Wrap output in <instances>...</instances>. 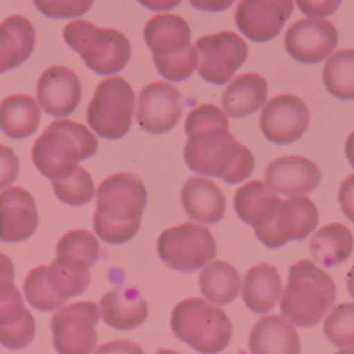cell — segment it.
Segmentation results:
<instances>
[{
	"mask_svg": "<svg viewBox=\"0 0 354 354\" xmlns=\"http://www.w3.org/2000/svg\"><path fill=\"white\" fill-rule=\"evenodd\" d=\"M19 173V159L10 147L0 145V189L14 183Z\"/></svg>",
	"mask_w": 354,
	"mask_h": 354,
	"instance_id": "d590c367",
	"label": "cell"
},
{
	"mask_svg": "<svg viewBox=\"0 0 354 354\" xmlns=\"http://www.w3.org/2000/svg\"><path fill=\"white\" fill-rule=\"evenodd\" d=\"M339 202L345 216L354 223V174L346 178L342 183L339 192Z\"/></svg>",
	"mask_w": 354,
	"mask_h": 354,
	"instance_id": "74e56055",
	"label": "cell"
},
{
	"mask_svg": "<svg viewBox=\"0 0 354 354\" xmlns=\"http://www.w3.org/2000/svg\"><path fill=\"white\" fill-rule=\"evenodd\" d=\"M353 248V234L343 223H329L316 232L310 240L313 258L326 268L345 262L351 256Z\"/></svg>",
	"mask_w": 354,
	"mask_h": 354,
	"instance_id": "f546056e",
	"label": "cell"
},
{
	"mask_svg": "<svg viewBox=\"0 0 354 354\" xmlns=\"http://www.w3.org/2000/svg\"><path fill=\"white\" fill-rule=\"evenodd\" d=\"M14 281L13 261L0 252V344L10 350H21L34 341L36 322Z\"/></svg>",
	"mask_w": 354,
	"mask_h": 354,
	"instance_id": "8fae6325",
	"label": "cell"
},
{
	"mask_svg": "<svg viewBox=\"0 0 354 354\" xmlns=\"http://www.w3.org/2000/svg\"><path fill=\"white\" fill-rule=\"evenodd\" d=\"M174 335L202 354H217L229 346L233 327L221 308L200 297L182 300L171 317Z\"/></svg>",
	"mask_w": 354,
	"mask_h": 354,
	"instance_id": "52a82bcc",
	"label": "cell"
},
{
	"mask_svg": "<svg viewBox=\"0 0 354 354\" xmlns=\"http://www.w3.org/2000/svg\"><path fill=\"white\" fill-rule=\"evenodd\" d=\"M162 262L179 272H194L216 257V242L206 227L183 223L165 230L157 240Z\"/></svg>",
	"mask_w": 354,
	"mask_h": 354,
	"instance_id": "30bf717a",
	"label": "cell"
},
{
	"mask_svg": "<svg viewBox=\"0 0 354 354\" xmlns=\"http://www.w3.org/2000/svg\"><path fill=\"white\" fill-rule=\"evenodd\" d=\"M95 354H145V352L136 342L120 339L103 344Z\"/></svg>",
	"mask_w": 354,
	"mask_h": 354,
	"instance_id": "8d00e7d4",
	"label": "cell"
},
{
	"mask_svg": "<svg viewBox=\"0 0 354 354\" xmlns=\"http://www.w3.org/2000/svg\"><path fill=\"white\" fill-rule=\"evenodd\" d=\"M97 150L98 140L84 124L59 120L35 142L32 158L39 171L53 182L71 175L80 161L94 156Z\"/></svg>",
	"mask_w": 354,
	"mask_h": 354,
	"instance_id": "277c9868",
	"label": "cell"
},
{
	"mask_svg": "<svg viewBox=\"0 0 354 354\" xmlns=\"http://www.w3.org/2000/svg\"><path fill=\"white\" fill-rule=\"evenodd\" d=\"M38 225L36 203L28 190L12 187L0 194V241H26Z\"/></svg>",
	"mask_w": 354,
	"mask_h": 354,
	"instance_id": "ffe728a7",
	"label": "cell"
},
{
	"mask_svg": "<svg viewBox=\"0 0 354 354\" xmlns=\"http://www.w3.org/2000/svg\"><path fill=\"white\" fill-rule=\"evenodd\" d=\"M310 125L306 103L294 95H281L271 99L260 117L263 136L277 145H289L299 140Z\"/></svg>",
	"mask_w": 354,
	"mask_h": 354,
	"instance_id": "9a60e30c",
	"label": "cell"
},
{
	"mask_svg": "<svg viewBox=\"0 0 354 354\" xmlns=\"http://www.w3.org/2000/svg\"><path fill=\"white\" fill-rule=\"evenodd\" d=\"M184 159L192 171L225 183L239 184L252 175V152L230 133L227 115L213 104L201 105L186 118Z\"/></svg>",
	"mask_w": 354,
	"mask_h": 354,
	"instance_id": "6da1fadb",
	"label": "cell"
},
{
	"mask_svg": "<svg viewBox=\"0 0 354 354\" xmlns=\"http://www.w3.org/2000/svg\"><path fill=\"white\" fill-rule=\"evenodd\" d=\"M283 291L281 275L267 263L250 267L243 279L242 298L248 310L264 314L274 308Z\"/></svg>",
	"mask_w": 354,
	"mask_h": 354,
	"instance_id": "4316f807",
	"label": "cell"
},
{
	"mask_svg": "<svg viewBox=\"0 0 354 354\" xmlns=\"http://www.w3.org/2000/svg\"><path fill=\"white\" fill-rule=\"evenodd\" d=\"M335 296L333 277L312 261L301 260L290 267L279 310L297 326H316L335 304Z\"/></svg>",
	"mask_w": 354,
	"mask_h": 354,
	"instance_id": "5b68a950",
	"label": "cell"
},
{
	"mask_svg": "<svg viewBox=\"0 0 354 354\" xmlns=\"http://www.w3.org/2000/svg\"><path fill=\"white\" fill-rule=\"evenodd\" d=\"M281 198L264 182H248L234 196V208L238 216L252 225L254 234L268 227L274 221Z\"/></svg>",
	"mask_w": 354,
	"mask_h": 354,
	"instance_id": "7402d4cb",
	"label": "cell"
},
{
	"mask_svg": "<svg viewBox=\"0 0 354 354\" xmlns=\"http://www.w3.org/2000/svg\"><path fill=\"white\" fill-rule=\"evenodd\" d=\"M101 315L109 326L130 330L140 326L148 318V304L133 287L115 288L100 300Z\"/></svg>",
	"mask_w": 354,
	"mask_h": 354,
	"instance_id": "d4e9b609",
	"label": "cell"
},
{
	"mask_svg": "<svg viewBox=\"0 0 354 354\" xmlns=\"http://www.w3.org/2000/svg\"><path fill=\"white\" fill-rule=\"evenodd\" d=\"M194 47L198 53V74L216 86L229 82L248 55V45L233 32L201 37Z\"/></svg>",
	"mask_w": 354,
	"mask_h": 354,
	"instance_id": "4fadbf2b",
	"label": "cell"
},
{
	"mask_svg": "<svg viewBox=\"0 0 354 354\" xmlns=\"http://www.w3.org/2000/svg\"><path fill=\"white\" fill-rule=\"evenodd\" d=\"M99 308L93 301L74 302L51 319L53 343L59 354H91L98 343Z\"/></svg>",
	"mask_w": 354,
	"mask_h": 354,
	"instance_id": "7c38bea8",
	"label": "cell"
},
{
	"mask_svg": "<svg viewBox=\"0 0 354 354\" xmlns=\"http://www.w3.org/2000/svg\"><path fill=\"white\" fill-rule=\"evenodd\" d=\"M323 82L329 94L341 100L354 99V50L337 51L323 68Z\"/></svg>",
	"mask_w": 354,
	"mask_h": 354,
	"instance_id": "1f68e13d",
	"label": "cell"
},
{
	"mask_svg": "<svg viewBox=\"0 0 354 354\" xmlns=\"http://www.w3.org/2000/svg\"><path fill=\"white\" fill-rule=\"evenodd\" d=\"M36 30L28 18L15 15L0 24V74L19 67L32 55Z\"/></svg>",
	"mask_w": 354,
	"mask_h": 354,
	"instance_id": "484cf974",
	"label": "cell"
},
{
	"mask_svg": "<svg viewBox=\"0 0 354 354\" xmlns=\"http://www.w3.org/2000/svg\"><path fill=\"white\" fill-rule=\"evenodd\" d=\"M184 210L192 221L215 225L225 216L227 202L221 188L211 180L192 177L181 192Z\"/></svg>",
	"mask_w": 354,
	"mask_h": 354,
	"instance_id": "cb8c5ba5",
	"label": "cell"
},
{
	"mask_svg": "<svg viewBox=\"0 0 354 354\" xmlns=\"http://www.w3.org/2000/svg\"><path fill=\"white\" fill-rule=\"evenodd\" d=\"M266 184L274 192L298 198L314 192L321 182V171L310 159L286 156L269 163L265 171Z\"/></svg>",
	"mask_w": 354,
	"mask_h": 354,
	"instance_id": "44dd1931",
	"label": "cell"
},
{
	"mask_svg": "<svg viewBox=\"0 0 354 354\" xmlns=\"http://www.w3.org/2000/svg\"><path fill=\"white\" fill-rule=\"evenodd\" d=\"M155 354H180L179 352L175 351V350L162 349L159 350Z\"/></svg>",
	"mask_w": 354,
	"mask_h": 354,
	"instance_id": "b9f144b4",
	"label": "cell"
},
{
	"mask_svg": "<svg viewBox=\"0 0 354 354\" xmlns=\"http://www.w3.org/2000/svg\"><path fill=\"white\" fill-rule=\"evenodd\" d=\"M293 10L291 0H244L236 10V24L248 40L268 42L281 32Z\"/></svg>",
	"mask_w": 354,
	"mask_h": 354,
	"instance_id": "ac0fdd59",
	"label": "cell"
},
{
	"mask_svg": "<svg viewBox=\"0 0 354 354\" xmlns=\"http://www.w3.org/2000/svg\"><path fill=\"white\" fill-rule=\"evenodd\" d=\"M337 32L324 19H301L292 24L285 34L288 55L301 64H318L331 55L337 45Z\"/></svg>",
	"mask_w": 354,
	"mask_h": 354,
	"instance_id": "e0dca14e",
	"label": "cell"
},
{
	"mask_svg": "<svg viewBox=\"0 0 354 354\" xmlns=\"http://www.w3.org/2000/svg\"><path fill=\"white\" fill-rule=\"evenodd\" d=\"M92 5L93 1H35L37 9L53 19L84 15Z\"/></svg>",
	"mask_w": 354,
	"mask_h": 354,
	"instance_id": "e575fe53",
	"label": "cell"
},
{
	"mask_svg": "<svg viewBox=\"0 0 354 354\" xmlns=\"http://www.w3.org/2000/svg\"><path fill=\"white\" fill-rule=\"evenodd\" d=\"M335 354H354V348H348V349L341 350Z\"/></svg>",
	"mask_w": 354,
	"mask_h": 354,
	"instance_id": "7bdbcfd3",
	"label": "cell"
},
{
	"mask_svg": "<svg viewBox=\"0 0 354 354\" xmlns=\"http://www.w3.org/2000/svg\"><path fill=\"white\" fill-rule=\"evenodd\" d=\"M345 152L350 165L354 169V131L348 136L347 140H346Z\"/></svg>",
	"mask_w": 354,
	"mask_h": 354,
	"instance_id": "ab89813d",
	"label": "cell"
},
{
	"mask_svg": "<svg viewBox=\"0 0 354 354\" xmlns=\"http://www.w3.org/2000/svg\"><path fill=\"white\" fill-rule=\"evenodd\" d=\"M53 187L57 198L69 206H84L94 198V181L84 167H78L68 177L53 181Z\"/></svg>",
	"mask_w": 354,
	"mask_h": 354,
	"instance_id": "d6a6232c",
	"label": "cell"
},
{
	"mask_svg": "<svg viewBox=\"0 0 354 354\" xmlns=\"http://www.w3.org/2000/svg\"><path fill=\"white\" fill-rule=\"evenodd\" d=\"M323 330L337 347L354 346V302L335 306L325 318Z\"/></svg>",
	"mask_w": 354,
	"mask_h": 354,
	"instance_id": "836d02e7",
	"label": "cell"
},
{
	"mask_svg": "<svg viewBox=\"0 0 354 354\" xmlns=\"http://www.w3.org/2000/svg\"><path fill=\"white\" fill-rule=\"evenodd\" d=\"M182 113L181 93L175 86L156 82L140 91L136 121L149 133L171 131L179 123Z\"/></svg>",
	"mask_w": 354,
	"mask_h": 354,
	"instance_id": "2e32d148",
	"label": "cell"
},
{
	"mask_svg": "<svg viewBox=\"0 0 354 354\" xmlns=\"http://www.w3.org/2000/svg\"><path fill=\"white\" fill-rule=\"evenodd\" d=\"M347 289L349 295L354 299V265L347 274Z\"/></svg>",
	"mask_w": 354,
	"mask_h": 354,
	"instance_id": "60d3db41",
	"label": "cell"
},
{
	"mask_svg": "<svg viewBox=\"0 0 354 354\" xmlns=\"http://www.w3.org/2000/svg\"><path fill=\"white\" fill-rule=\"evenodd\" d=\"M298 7L308 16H328L335 12L341 1H297Z\"/></svg>",
	"mask_w": 354,
	"mask_h": 354,
	"instance_id": "f35d334b",
	"label": "cell"
},
{
	"mask_svg": "<svg viewBox=\"0 0 354 354\" xmlns=\"http://www.w3.org/2000/svg\"><path fill=\"white\" fill-rule=\"evenodd\" d=\"M64 40L82 57L88 69L99 75L123 71L131 55L125 35L111 28H100L86 20L70 22Z\"/></svg>",
	"mask_w": 354,
	"mask_h": 354,
	"instance_id": "ba28073f",
	"label": "cell"
},
{
	"mask_svg": "<svg viewBox=\"0 0 354 354\" xmlns=\"http://www.w3.org/2000/svg\"><path fill=\"white\" fill-rule=\"evenodd\" d=\"M190 35L186 20L171 14L154 16L145 26V42L152 53L155 67L169 82L188 80L198 67V53Z\"/></svg>",
	"mask_w": 354,
	"mask_h": 354,
	"instance_id": "8992f818",
	"label": "cell"
},
{
	"mask_svg": "<svg viewBox=\"0 0 354 354\" xmlns=\"http://www.w3.org/2000/svg\"><path fill=\"white\" fill-rule=\"evenodd\" d=\"M41 111L36 100L26 95H12L0 103V130L13 140H24L36 133Z\"/></svg>",
	"mask_w": 354,
	"mask_h": 354,
	"instance_id": "f1b7e54d",
	"label": "cell"
},
{
	"mask_svg": "<svg viewBox=\"0 0 354 354\" xmlns=\"http://www.w3.org/2000/svg\"><path fill=\"white\" fill-rule=\"evenodd\" d=\"M248 347L250 354H300L301 350L297 330L279 315H268L257 321Z\"/></svg>",
	"mask_w": 354,
	"mask_h": 354,
	"instance_id": "603a6c76",
	"label": "cell"
},
{
	"mask_svg": "<svg viewBox=\"0 0 354 354\" xmlns=\"http://www.w3.org/2000/svg\"><path fill=\"white\" fill-rule=\"evenodd\" d=\"M91 261L73 252L57 248L50 265L30 271L24 289L30 306L42 312L62 308L69 298L80 296L91 283Z\"/></svg>",
	"mask_w": 354,
	"mask_h": 354,
	"instance_id": "3957f363",
	"label": "cell"
},
{
	"mask_svg": "<svg viewBox=\"0 0 354 354\" xmlns=\"http://www.w3.org/2000/svg\"><path fill=\"white\" fill-rule=\"evenodd\" d=\"M268 84L256 73L237 76L225 91L221 99L225 115L241 119L258 111L267 100Z\"/></svg>",
	"mask_w": 354,
	"mask_h": 354,
	"instance_id": "83f0119b",
	"label": "cell"
},
{
	"mask_svg": "<svg viewBox=\"0 0 354 354\" xmlns=\"http://www.w3.org/2000/svg\"><path fill=\"white\" fill-rule=\"evenodd\" d=\"M136 105L133 88L122 77L106 78L88 104V123L101 138L120 140L129 131Z\"/></svg>",
	"mask_w": 354,
	"mask_h": 354,
	"instance_id": "9c48e42d",
	"label": "cell"
},
{
	"mask_svg": "<svg viewBox=\"0 0 354 354\" xmlns=\"http://www.w3.org/2000/svg\"><path fill=\"white\" fill-rule=\"evenodd\" d=\"M80 77L65 66H53L43 72L37 97L45 113L55 118L71 115L82 100Z\"/></svg>",
	"mask_w": 354,
	"mask_h": 354,
	"instance_id": "d6986e66",
	"label": "cell"
},
{
	"mask_svg": "<svg viewBox=\"0 0 354 354\" xmlns=\"http://www.w3.org/2000/svg\"><path fill=\"white\" fill-rule=\"evenodd\" d=\"M319 223L316 205L308 198H290L281 200L274 221L257 238L269 248H279L288 242L306 239Z\"/></svg>",
	"mask_w": 354,
	"mask_h": 354,
	"instance_id": "5bb4252c",
	"label": "cell"
},
{
	"mask_svg": "<svg viewBox=\"0 0 354 354\" xmlns=\"http://www.w3.org/2000/svg\"><path fill=\"white\" fill-rule=\"evenodd\" d=\"M148 202L142 180L119 173L105 179L97 192L94 230L109 244H124L138 234Z\"/></svg>",
	"mask_w": 354,
	"mask_h": 354,
	"instance_id": "7a4b0ae2",
	"label": "cell"
},
{
	"mask_svg": "<svg viewBox=\"0 0 354 354\" xmlns=\"http://www.w3.org/2000/svg\"><path fill=\"white\" fill-rule=\"evenodd\" d=\"M198 283L205 298L218 306L233 302L241 287V279L235 267L223 261H214L205 267Z\"/></svg>",
	"mask_w": 354,
	"mask_h": 354,
	"instance_id": "4dcf8cb0",
	"label": "cell"
}]
</instances>
